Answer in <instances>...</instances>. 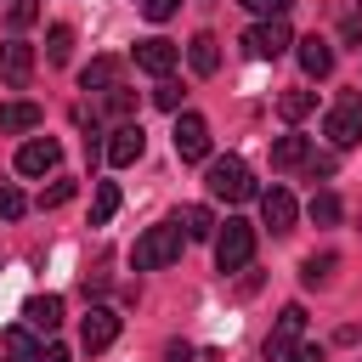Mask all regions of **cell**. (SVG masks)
Segmentation results:
<instances>
[{
	"mask_svg": "<svg viewBox=\"0 0 362 362\" xmlns=\"http://www.w3.org/2000/svg\"><path fill=\"white\" fill-rule=\"evenodd\" d=\"M164 362H192V345H187V339H170V345H164Z\"/></svg>",
	"mask_w": 362,
	"mask_h": 362,
	"instance_id": "cell-36",
	"label": "cell"
},
{
	"mask_svg": "<svg viewBox=\"0 0 362 362\" xmlns=\"http://www.w3.org/2000/svg\"><path fill=\"white\" fill-rule=\"evenodd\" d=\"M113 85H119V62H113V57H96V62L79 74V90H96V96H102V90H113Z\"/></svg>",
	"mask_w": 362,
	"mask_h": 362,
	"instance_id": "cell-20",
	"label": "cell"
},
{
	"mask_svg": "<svg viewBox=\"0 0 362 362\" xmlns=\"http://www.w3.org/2000/svg\"><path fill=\"white\" fill-rule=\"evenodd\" d=\"M305 175H311V181H317V175H334V153H311V158H305Z\"/></svg>",
	"mask_w": 362,
	"mask_h": 362,
	"instance_id": "cell-34",
	"label": "cell"
},
{
	"mask_svg": "<svg viewBox=\"0 0 362 362\" xmlns=\"http://www.w3.org/2000/svg\"><path fill=\"white\" fill-rule=\"evenodd\" d=\"M294 51H300V68H305L311 79H328V74H334V45H328L322 34H305V40H294Z\"/></svg>",
	"mask_w": 362,
	"mask_h": 362,
	"instance_id": "cell-14",
	"label": "cell"
},
{
	"mask_svg": "<svg viewBox=\"0 0 362 362\" xmlns=\"http://www.w3.org/2000/svg\"><path fill=\"white\" fill-rule=\"evenodd\" d=\"M102 153H107V164H119V170H124V164H136V158L147 153V136H141V124H136V119L113 124V136H107V147H102Z\"/></svg>",
	"mask_w": 362,
	"mask_h": 362,
	"instance_id": "cell-9",
	"label": "cell"
},
{
	"mask_svg": "<svg viewBox=\"0 0 362 362\" xmlns=\"http://www.w3.org/2000/svg\"><path fill=\"white\" fill-rule=\"evenodd\" d=\"M300 334H305V305H283L272 334H266V362H283V351L300 345Z\"/></svg>",
	"mask_w": 362,
	"mask_h": 362,
	"instance_id": "cell-6",
	"label": "cell"
},
{
	"mask_svg": "<svg viewBox=\"0 0 362 362\" xmlns=\"http://www.w3.org/2000/svg\"><path fill=\"white\" fill-rule=\"evenodd\" d=\"M175 57H181V51H175L170 40H158V34H153V40H136V68L153 74V79H164V74L175 68Z\"/></svg>",
	"mask_w": 362,
	"mask_h": 362,
	"instance_id": "cell-12",
	"label": "cell"
},
{
	"mask_svg": "<svg viewBox=\"0 0 362 362\" xmlns=\"http://www.w3.org/2000/svg\"><path fill=\"white\" fill-rule=\"evenodd\" d=\"M34 356H40V339H34V328H28V322L0 334V362H34Z\"/></svg>",
	"mask_w": 362,
	"mask_h": 362,
	"instance_id": "cell-17",
	"label": "cell"
},
{
	"mask_svg": "<svg viewBox=\"0 0 362 362\" xmlns=\"http://www.w3.org/2000/svg\"><path fill=\"white\" fill-rule=\"evenodd\" d=\"M45 57H51L57 68L74 57V28H68V23H51V28H45Z\"/></svg>",
	"mask_w": 362,
	"mask_h": 362,
	"instance_id": "cell-22",
	"label": "cell"
},
{
	"mask_svg": "<svg viewBox=\"0 0 362 362\" xmlns=\"http://www.w3.org/2000/svg\"><path fill=\"white\" fill-rule=\"evenodd\" d=\"M204 181H209V192H215V198H226V204L255 198V175H249V164H243V158H232V153H226V158H215Z\"/></svg>",
	"mask_w": 362,
	"mask_h": 362,
	"instance_id": "cell-3",
	"label": "cell"
},
{
	"mask_svg": "<svg viewBox=\"0 0 362 362\" xmlns=\"http://www.w3.org/2000/svg\"><path fill=\"white\" fill-rule=\"evenodd\" d=\"M40 102H0V130L6 136H23V130H40Z\"/></svg>",
	"mask_w": 362,
	"mask_h": 362,
	"instance_id": "cell-16",
	"label": "cell"
},
{
	"mask_svg": "<svg viewBox=\"0 0 362 362\" xmlns=\"http://www.w3.org/2000/svg\"><path fill=\"white\" fill-rule=\"evenodd\" d=\"M153 102L175 113V107H181V85H170V79H158V85H153Z\"/></svg>",
	"mask_w": 362,
	"mask_h": 362,
	"instance_id": "cell-30",
	"label": "cell"
},
{
	"mask_svg": "<svg viewBox=\"0 0 362 362\" xmlns=\"http://www.w3.org/2000/svg\"><path fill=\"white\" fill-rule=\"evenodd\" d=\"M170 260H181V226H175V221H158V226H147V232L136 238L130 266H136V272H158V266H170Z\"/></svg>",
	"mask_w": 362,
	"mask_h": 362,
	"instance_id": "cell-1",
	"label": "cell"
},
{
	"mask_svg": "<svg viewBox=\"0 0 362 362\" xmlns=\"http://www.w3.org/2000/svg\"><path fill=\"white\" fill-rule=\"evenodd\" d=\"M23 209H28V198H23L11 181H0V221H17Z\"/></svg>",
	"mask_w": 362,
	"mask_h": 362,
	"instance_id": "cell-29",
	"label": "cell"
},
{
	"mask_svg": "<svg viewBox=\"0 0 362 362\" xmlns=\"http://www.w3.org/2000/svg\"><path fill=\"white\" fill-rule=\"evenodd\" d=\"M334 266H339L334 255H305V260H300V283H305V288H322Z\"/></svg>",
	"mask_w": 362,
	"mask_h": 362,
	"instance_id": "cell-25",
	"label": "cell"
},
{
	"mask_svg": "<svg viewBox=\"0 0 362 362\" xmlns=\"http://www.w3.org/2000/svg\"><path fill=\"white\" fill-rule=\"evenodd\" d=\"M175 153H181V158H204V153H209V124H204V113H181V119H175Z\"/></svg>",
	"mask_w": 362,
	"mask_h": 362,
	"instance_id": "cell-13",
	"label": "cell"
},
{
	"mask_svg": "<svg viewBox=\"0 0 362 362\" xmlns=\"http://www.w3.org/2000/svg\"><path fill=\"white\" fill-rule=\"evenodd\" d=\"M34 362H74V356H68V351H62V345H45V351H40V356H34Z\"/></svg>",
	"mask_w": 362,
	"mask_h": 362,
	"instance_id": "cell-37",
	"label": "cell"
},
{
	"mask_svg": "<svg viewBox=\"0 0 362 362\" xmlns=\"http://www.w3.org/2000/svg\"><path fill=\"white\" fill-rule=\"evenodd\" d=\"M283 362H322V345H288Z\"/></svg>",
	"mask_w": 362,
	"mask_h": 362,
	"instance_id": "cell-35",
	"label": "cell"
},
{
	"mask_svg": "<svg viewBox=\"0 0 362 362\" xmlns=\"http://www.w3.org/2000/svg\"><path fill=\"white\" fill-rule=\"evenodd\" d=\"M305 158H311L305 136H277L272 141V170H305Z\"/></svg>",
	"mask_w": 362,
	"mask_h": 362,
	"instance_id": "cell-18",
	"label": "cell"
},
{
	"mask_svg": "<svg viewBox=\"0 0 362 362\" xmlns=\"http://www.w3.org/2000/svg\"><path fill=\"white\" fill-rule=\"evenodd\" d=\"M40 17V0H11V28H28Z\"/></svg>",
	"mask_w": 362,
	"mask_h": 362,
	"instance_id": "cell-31",
	"label": "cell"
},
{
	"mask_svg": "<svg viewBox=\"0 0 362 362\" xmlns=\"http://www.w3.org/2000/svg\"><path fill=\"white\" fill-rule=\"evenodd\" d=\"M74 198V175H57L45 192H40V209H57V204H68Z\"/></svg>",
	"mask_w": 362,
	"mask_h": 362,
	"instance_id": "cell-28",
	"label": "cell"
},
{
	"mask_svg": "<svg viewBox=\"0 0 362 362\" xmlns=\"http://www.w3.org/2000/svg\"><path fill=\"white\" fill-rule=\"evenodd\" d=\"M187 62H192V74H215L221 68V40L215 34H192V45H187Z\"/></svg>",
	"mask_w": 362,
	"mask_h": 362,
	"instance_id": "cell-19",
	"label": "cell"
},
{
	"mask_svg": "<svg viewBox=\"0 0 362 362\" xmlns=\"http://www.w3.org/2000/svg\"><path fill=\"white\" fill-rule=\"evenodd\" d=\"M175 226H181V238H215V215H209L204 204H187V209L175 215Z\"/></svg>",
	"mask_w": 362,
	"mask_h": 362,
	"instance_id": "cell-21",
	"label": "cell"
},
{
	"mask_svg": "<svg viewBox=\"0 0 362 362\" xmlns=\"http://www.w3.org/2000/svg\"><path fill=\"white\" fill-rule=\"evenodd\" d=\"M113 339H119V311L113 305H90L85 322H79V345L85 351H107Z\"/></svg>",
	"mask_w": 362,
	"mask_h": 362,
	"instance_id": "cell-8",
	"label": "cell"
},
{
	"mask_svg": "<svg viewBox=\"0 0 362 362\" xmlns=\"http://www.w3.org/2000/svg\"><path fill=\"white\" fill-rule=\"evenodd\" d=\"M23 322H28L34 334H57V322H62V300H57V294L28 300V305H23Z\"/></svg>",
	"mask_w": 362,
	"mask_h": 362,
	"instance_id": "cell-15",
	"label": "cell"
},
{
	"mask_svg": "<svg viewBox=\"0 0 362 362\" xmlns=\"http://www.w3.org/2000/svg\"><path fill=\"white\" fill-rule=\"evenodd\" d=\"M249 260H255V226L249 221H226L215 232V266L221 272H243Z\"/></svg>",
	"mask_w": 362,
	"mask_h": 362,
	"instance_id": "cell-4",
	"label": "cell"
},
{
	"mask_svg": "<svg viewBox=\"0 0 362 362\" xmlns=\"http://www.w3.org/2000/svg\"><path fill=\"white\" fill-rule=\"evenodd\" d=\"M311 107H317V96H311V90H283V96H277V113H283L288 124H300Z\"/></svg>",
	"mask_w": 362,
	"mask_h": 362,
	"instance_id": "cell-24",
	"label": "cell"
},
{
	"mask_svg": "<svg viewBox=\"0 0 362 362\" xmlns=\"http://www.w3.org/2000/svg\"><path fill=\"white\" fill-rule=\"evenodd\" d=\"M339 40H345V45H362V0H351V6L339 11Z\"/></svg>",
	"mask_w": 362,
	"mask_h": 362,
	"instance_id": "cell-27",
	"label": "cell"
},
{
	"mask_svg": "<svg viewBox=\"0 0 362 362\" xmlns=\"http://www.w3.org/2000/svg\"><path fill=\"white\" fill-rule=\"evenodd\" d=\"M119 215V187L113 181H96V204H90V226H107Z\"/></svg>",
	"mask_w": 362,
	"mask_h": 362,
	"instance_id": "cell-23",
	"label": "cell"
},
{
	"mask_svg": "<svg viewBox=\"0 0 362 362\" xmlns=\"http://www.w3.org/2000/svg\"><path fill=\"white\" fill-rule=\"evenodd\" d=\"M175 6L181 0H141V17L147 23H164V17H175Z\"/></svg>",
	"mask_w": 362,
	"mask_h": 362,
	"instance_id": "cell-32",
	"label": "cell"
},
{
	"mask_svg": "<svg viewBox=\"0 0 362 362\" xmlns=\"http://www.w3.org/2000/svg\"><path fill=\"white\" fill-rule=\"evenodd\" d=\"M305 215H311L317 226H334V221H339V198H334V192H311V204H305Z\"/></svg>",
	"mask_w": 362,
	"mask_h": 362,
	"instance_id": "cell-26",
	"label": "cell"
},
{
	"mask_svg": "<svg viewBox=\"0 0 362 362\" xmlns=\"http://www.w3.org/2000/svg\"><path fill=\"white\" fill-rule=\"evenodd\" d=\"M57 164H62V147L51 136H34V141L17 147V175H51Z\"/></svg>",
	"mask_w": 362,
	"mask_h": 362,
	"instance_id": "cell-10",
	"label": "cell"
},
{
	"mask_svg": "<svg viewBox=\"0 0 362 362\" xmlns=\"http://www.w3.org/2000/svg\"><path fill=\"white\" fill-rule=\"evenodd\" d=\"M0 79L11 90H28V79H34V45L28 40H6L0 45Z\"/></svg>",
	"mask_w": 362,
	"mask_h": 362,
	"instance_id": "cell-7",
	"label": "cell"
},
{
	"mask_svg": "<svg viewBox=\"0 0 362 362\" xmlns=\"http://www.w3.org/2000/svg\"><path fill=\"white\" fill-rule=\"evenodd\" d=\"M322 136H328L339 153L362 141V90H345V96L328 107V119H322Z\"/></svg>",
	"mask_w": 362,
	"mask_h": 362,
	"instance_id": "cell-2",
	"label": "cell"
},
{
	"mask_svg": "<svg viewBox=\"0 0 362 362\" xmlns=\"http://www.w3.org/2000/svg\"><path fill=\"white\" fill-rule=\"evenodd\" d=\"M288 45H294V34H288V23H283V17H260V23L243 34V51H249V57H260V62L283 57Z\"/></svg>",
	"mask_w": 362,
	"mask_h": 362,
	"instance_id": "cell-5",
	"label": "cell"
},
{
	"mask_svg": "<svg viewBox=\"0 0 362 362\" xmlns=\"http://www.w3.org/2000/svg\"><path fill=\"white\" fill-rule=\"evenodd\" d=\"M238 6H249V11H260V17H288L294 0H238Z\"/></svg>",
	"mask_w": 362,
	"mask_h": 362,
	"instance_id": "cell-33",
	"label": "cell"
},
{
	"mask_svg": "<svg viewBox=\"0 0 362 362\" xmlns=\"http://www.w3.org/2000/svg\"><path fill=\"white\" fill-rule=\"evenodd\" d=\"M294 215H300V209H294V192H288V187L260 192V221L272 226V238H288V232H294Z\"/></svg>",
	"mask_w": 362,
	"mask_h": 362,
	"instance_id": "cell-11",
	"label": "cell"
}]
</instances>
